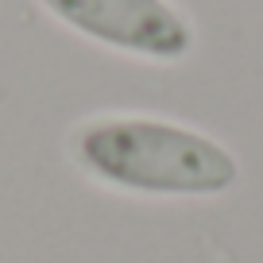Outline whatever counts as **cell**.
Here are the masks:
<instances>
[{
    "label": "cell",
    "mask_w": 263,
    "mask_h": 263,
    "mask_svg": "<svg viewBox=\"0 0 263 263\" xmlns=\"http://www.w3.org/2000/svg\"><path fill=\"white\" fill-rule=\"evenodd\" d=\"M74 159L89 178L132 194L213 197L236 186L229 147L155 116H101L74 136Z\"/></svg>",
    "instance_id": "1"
},
{
    "label": "cell",
    "mask_w": 263,
    "mask_h": 263,
    "mask_svg": "<svg viewBox=\"0 0 263 263\" xmlns=\"http://www.w3.org/2000/svg\"><path fill=\"white\" fill-rule=\"evenodd\" d=\"M70 31L120 54L178 62L194 50V27L171 0H39Z\"/></svg>",
    "instance_id": "2"
}]
</instances>
